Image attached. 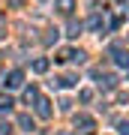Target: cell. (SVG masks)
<instances>
[{"instance_id": "obj_1", "label": "cell", "mask_w": 129, "mask_h": 135, "mask_svg": "<svg viewBox=\"0 0 129 135\" xmlns=\"http://www.w3.org/2000/svg\"><path fill=\"white\" fill-rule=\"evenodd\" d=\"M36 111H39V117H51V108H48V105H51V102H48V99H36Z\"/></svg>"}, {"instance_id": "obj_2", "label": "cell", "mask_w": 129, "mask_h": 135, "mask_svg": "<svg viewBox=\"0 0 129 135\" xmlns=\"http://www.w3.org/2000/svg\"><path fill=\"white\" fill-rule=\"evenodd\" d=\"M18 126H21L24 132H33V120H30L27 114H21V117H18Z\"/></svg>"}, {"instance_id": "obj_3", "label": "cell", "mask_w": 129, "mask_h": 135, "mask_svg": "<svg viewBox=\"0 0 129 135\" xmlns=\"http://www.w3.org/2000/svg\"><path fill=\"white\" fill-rule=\"evenodd\" d=\"M75 126H81V129H93V120H90V117H75Z\"/></svg>"}, {"instance_id": "obj_4", "label": "cell", "mask_w": 129, "mask_h": 135, "mask_svg": "<svg viewBox=\"0 0 129 135\" xmlns=\"http://www.w3.org/2000/svg\"><path fill=\"white\" fill-rule=\"evenodd\" d=\"M117 57V66H129V51H114Z\"/></svg>"}, {"instance_id": "obj_5", "label": "cell", "mask_w": 129, "mask_h": 135, "mask_svg": "<svg viewBox=\"0 0 129 135\" xmlns=\"http://www.w3.org/2000/svg\"><path fill=\"white\" fill-rule=\"evenodd\" d=\"M21 81H24V75H21V72H12L6 84H9V87H21Z\"/></svg>"}, {"instance_id": "obj_6", "label": "cell", "mask_w": 129, "mask_h": 135, "mask_svg": "<svg viewBox=\"0 0 129 135\" xmlns=\"http://www.w3.org/2000/svg\"><path fill=\"white\" fill-rule=\"evenodd\" d=\"M72 6H75L72 0H57V9L60 12H72Z\"/></svg>"}, {"instance_id": "obj_7", "label": "cell", "mask_w": 129, "mask_h": 135, "mask_svg": "<svg viewBox=\"0 0 129 135\" xmlns=\"http://www.w3.org/2000/svg\"><path fill=\"white\" fill-rule=\"evenodd\" d=\"M9 108H12V99H9V96H0V114L9 111Z\"/></svg>"}, {"instance_id": "obj_8", "label": "cell", "mask_w": 129, "mask_h": 135, "mask_svg": "<svg viewBox=\"0 0 129 135\" xmlns=\"http://www.w3.org/2000/svg\"><path fill=\"white\" fill-rule=\"evenodd\" d=\"M24 99H27V102H36V99H39V93H36V87H30V90L24 93Z\"/></svg>"}, {"instance_id": "obj_9", "label": "cell", "mask_w": 129, "mask_h": 135, "mask_svg": "<svg viewBox=\"0 0 129 135\" xmlns=\"http://www.w3.org/2000/svg\"><path fill=\"white\" fill-rule=\"evenodd\" d=\"M78 33H81V24H75V21H72V24H69V33H66V36H78Z\"/></svg>"}, {"instance_id": "obj_10", "label": "cell", "mask_w": 129, "mask_h": 135, "mask_svg": "<svg viewBox=\"0 0 129 135\" xmlns=\"http://www.w3.org/2000/svg\"><path fill=\"white\" fill-rule=\"evenodd\" d=\"M33 69H36V72H45V69H48V60H36Z\"/></svg>"}, {"instance_id": "obj_11", "label": "cell", "mask_w": 129, "mask_h": 135, "mask_svg": "<svg viewBox=\"0 0 129 135\" xmlns=\"http://www.w3.org/2000/svg\"><path fill=\"white\" fill-rule=\"evenodd\" d=\"M120 135H129V120H123V123H120Z\"/></svg>"}, {"instance_id": "obj_12", "label": "cell", "mask_w": 129, "mask_h": 135, "mask_svg": "<svg viewBox=\"0 0 129 135\" xmlns=\"http://www.w3.org/2000/svg\"><path fill=\"white\" fill-rule=\"evenodd\" d=\"M0 135H9V126L6 123H0Z\"/></svg>"}]
</instances>
